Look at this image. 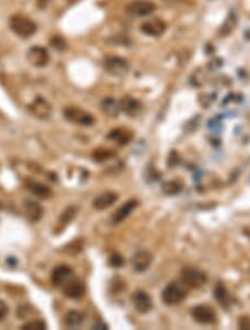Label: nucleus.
I'll list each match as a JSON object with an SVG mask.
<instances>
[{"mask_svg": "<svg viewBox=\"0 0 250 330\" xmlns=\"http://www.w3.org/2000/svg\"><path fill=\"white\" fill-rule=\"evenodd\" d=\"M11 30L21 38H29L37 30V25L30 18L23 15H15L9 21Z\"/></svg>", "mask_w": 250, "mask_h": 330, "instance_id": "f257e3e1", "label": "nucleus"}, {"mask_svg": "<svg viewBox=\"0 0 250 330\" xmlns=\"http://www.w3.org/2000/svg\"><path fill=\"white\" fill-rule=\"evenodd\" d=\"M64 116L70 123L82 125V126H91L95 123V118L92 117V115L75 106L66 107L64 109Z\"/></svg>", "mask_w": 250, "mask_h": 330, "instance_id": "f03ea898", "label": "nucleus"}, {"mask_svg": "<svg viewBox=\"0 0 250 330\" xmlns=\"http://www.w3.org/2000/svg\"><path fill=\"white\" fill-rule=\"evenodd\" d=\"M181 281L183 285L190 288H199L207 282V276L198 268L186 267L181 271Z\"/></svg>", "mask_w": 250, "mask_h": 330, "instance_id": "7ed1b4c3", "label": "nucleus"}, {"mask_svg": "<svg viewBox=\"0 0 250 330\" xmlns=\"http://www.w3.org/2000/svg\"><path fill=\"white\" fill-rule=\"evenodd\" d=\"M186 292L182 289L180 285L176 282L169 283L168 286L165 287L162 292V299L168 306H174L180 304L185 299Z\"/></svg>", "mask_w": 250, "mask_h": 330, "instance_id": "20e7f679", "label": "nucleus"}, {"mask_svg": "<svg viewBox=\"0 0 250 330\" xmlns=\"http://www.w3.org/2000/svg\"><path fill=\"white\" fill-rule=\"evenodd\" d=\"M106 71L114 76H124L129 70V64L126 59L117 56H109L103 60Z\"/></svg>", "mask_w": 250, "mask_h": 330, "instance_id": "39448f33", "label": "nucleus"}, {"mask_svg": "<svg viewBox=\"0 0 250 330\" xmlns=\"http://www.w3.org/2000/svg\"><path fill=\"white\" fill-rule=\"evenodd\" d=\"M27 59L32 66L41 68L48 65L50 60V56L48 50H47L45 47H41V46H34V47H31L29 50H28Z\"/></svg>", "mask_w": 250, "mask_h": 330, "instance_id": "423d86ee", "label": "nucleus"}, {"mask_svg": "<svg viewBox=\"0 0 250 330\" xmlns=\"http://www.w3.org/2000/svg\"><path fill=\"white\" fill-rule=\"evenodd\" d=\"M156 9V4L149 0H136V1L127 4L126 11L131 16L144 17L153 13Z\"/></svg>", "mask_w": 250, "mask_h": 330, "instance_id": "0eeeda50", "label": "nucleus"}, {"mask_svg": "<svg viewBox=\"0 0 250 330\" xmlns=\"http://www.w3.org/2000/svg\"><path fill=\"white\" fill-rule=\"evenodd\" d=\"M191 316L197 323L201 325H212L216 323L217 319L214 309H211L210 307L205 305L196 306L195 308H192Z\"/></svg>", "mask_w": 250, "mask_h": 330, "instance_id": "6e6552de", "label": "nucleus"}, {"mask_svg": "<svg viewBox=\"0 0 250 330\" xmlns=\"http://www.w3.org/2000/svg\"><path fill=\"white\" fill-rule=\"evenodd\" d=\"M29 111L36 118L45 120L50 117L51 106L49 102L42 98V97H37L29 105Z\"/></svg>", "mask_w": 250, "mask_h": 330, "instance_id": "1a4fd4ad", "label": "nucleus"}, {"mask_svg": "<svg viewBox=\"0 0 250 330\" xmlns=\"http://www.w3.org/2000/svg\"><path fill=\"white\" fill-rule=\"evenodd\" d=\"M131 301L135 309L140 314H147L148 311L152 310L153 308V300L150 298V296L143 290L136 291L135 294L131 296Z\"/></svg>", "mask_w": 250, "mask_h": 330, "instance_id": "9d476101", "label": "nucleus"}, {"mask_svg": "<svg viewBox=\"0 0 250 330\" xmlns=\"http://www.w3.org/2000/svg\"><path fill=\"white\" fill-rule=\"evenodd\" d=\"M63 292L66 297L70 299H79L86 292V287H84L83 281L72 278L63 286Z\"/></svg>", "mask_w": 250, "mask_h": 330, "instance_id": "9b49d317", "label": "nucleus"}, {"mask_svg": "<svg viewBox=\"0 0 250 330\" xmlns=\"http://www.w3.org/2000/svg\"><path fill=\"white\" fill-rule=\"evenodd\" d=\"M153 262V255L147 250H140L136 253L131 258V264L137 272H143L147 270Z\"/></svg>", "mask_w": 250, "mask_h": 330, "instance_id": "f8f14e48", "label": "nucleus"}, {"mask_svg": "<svg viewBox=\"0 0 250 330\" xmlns=\"http://www.w3.org/2000/svg\"><path fill=\"white\" fill-rule=\"evenodd\" d=\"M73 269L66 264L56 267L51 272V281L56 287H63L66 282L73 278Z\"/></svg>", "mask_w": 250, "mask_h": 330, "instance_id": "ddd939ff", "label": "nucleus"}, {"mask_svg": "<svg viewBox=\"0 0 250 330\" xmlns=\"http://www.w3.org/2000/svg\"><path fill=\"white\" fill-rule=\"evenodd\" d=\"M140 29L147 36L159 37L164 34L165 30H166V24H165L162 19L154 18V19H150L144 22V24L141 25Z\"/></svg>", "mask_w": 250, "mask_h": 330, "instance_id": "4468645a", "label": "nucleus"}, {"mask_svg": "<svg viewBox=\"0 0 250 330\" xmlns=\"http://www.w3.org/2000/svg\"><path fill=\"white\" fill-rule=\"evenodd\" d=\"M138 206V201L137 200H129L126 203L122 204L121 207H119L117 210L114 212V215L111 217V221L114 225L120 224V222L124 221L130 216V213L133 212L135 209Z\"/></svg>", "mask_w": 250, "mask_h": 330, "instance_id": "2eb2a0df", "label": "nucleus"}, {"mask_svg": "<svg viewBox=\"0 0 250 330\" xmlns=\"http://www.w3.org/2000/svg\"><path fill=\"white\" fill-rule=\"evenodd\" d=\"M118 200V195L112 192L102 193L93 199L92 206L97 210H105V209L111 207Z\"/></svg>", "mask_w": 250, "mask_h": 330, "instance_id": "dca6fc26", "label": "nucleus"}, {"mask_svg": "<svg viewBox=\"0 0 250 330\" xmlns=\"http://www.w3.org/2000/svg\"><path fill=\"white\" fill-rule=\"evenodd\" d=\"M119 107L120 110L130 116V117H133V116H136L139 113L141 105L138 100L133 98V97H124L119 102Z\"/></svg>", "mask_w": 250, "mask_h": 330, "instance_id": "f3484780", "label": "nucleus"}, {"mask_svg": "<svg viewBox=\"0 0 250 330\" xmlns=\"http://www.w3.org/2000/svg\"><path fill=\"white\" fill-rule=\"evenodd\" d=\"M25 212L28 219L32 222H37L42 217L44 209L40 206V203L34 200L25 201Z\"/></svg>", "mask_w": 250, "mask_h": 330, "instance_id": "a211bd4d", "label": "nucleus"}, {"mask_svg": "<svg viewBox=\"0 0 250 330\" xmlns=\"http://www.w3.org/2000/svg\"><path fill=\"white\" fill-rule=\"evenodd\" d=\"M84 316L78 310H70L66 314L64 323L68 328H77L83 323Z\"/></svg>", "mask_w": 250, "mask_h": 330, "instance_id": "6ab92c4d", "label": "nucleus"}, {"mask_svg": "<svg viewBox=\"0 0 250 330\" xmlns=\"http://www.w3.org/2000/svg\"><path fill=\"white\" fill-rule=\"evenodd\" d=\"M108 138L111 139V140L116 141L118 145L125 146L131 140L133 136H131V133L126 129H115L109 133Z\"/></svg>", "mask_w": 250, "mask_h": 330, "instance_id": "aec40b11", "label": "nucleus"}, {"mask_svg": "<svg viewBox=\"0 0 250 330\" xmlns=\"http://www.w3.org/2000/svg\"><path fill=\"white\" fill-rule=\"evenodd\" d=\"M28 188H29L32 194L36 195V196L39 198L46 199L51 196V189L48 187V186L38 183V181H32V183H29L28 184Z\"/></svg>", "mask_w": 250, "mask_h": 330, "instance_id": "412c9836", "label": "nucleus"}, {"mask_svg": "<svg viewBox=\"0 0 250 330\" xmlns=\"http://www.w3.org/2000/svg\"><path fill=\"white\" fill-rule=\"evenodd\" d=\"M101 109L103 110V113L110 116V117H117L120 111L119 102L116 101L114 98H111V97L105 98L101 102Z\"/></svg>", "mask_w": 250, "mask_h": 330, "instance_id": "4be33fe9", "label": "nucleus"}, {"mask_svg": "<svg viewBox=\"0 0 250 330\" xmlns=\"http://www.w3.org/2000/svg\"><path fill=\"white\" fill-rule=\"evenodd\" d=\"M214 292L216 299L218 300V303L223 307H225V308H228L230 305V295L228 290L226 289V287L224 285H221V283H218V285L216 286Z\"/></svg>", "mask_w": 250, "mask_h": 330, "instance_id": "5701e85b", "label": "nucleus"}, {"mask_svg": "<svg viewBox=\"0 0 250 330\" xmlns=\"http://www.w3.org/2000/svg\"><path fill=\"white\" fill-rule=\"evenodd\" d=\"M76 213H77V209L75 208V207L67 208L63 213H61L59 222H60V224L67 225L68 222H70V221H72L74 219L75 216H76Z\"/></svg>", "mask_w": 250, "mask_h": 330, "instance_id": "b1692460", "label": "nucleus"}, {"mask_svg": "<svg viewBox=\"0 0 250 330\" xmlns=\"http://www.w3.org/2000/svg\"><path fill=\"white\" fill-rule=\"evenodd\" d=\"M47 328V325L45 322L42 320H32V322L26 323L25 325H22L21 329L25 330H45Z\"/></svg>", "mask_w": 250, "mask_h": 330, "instance_id": "393cba45", "label": "nucleus"}, {"mask_svg": "<svg viewBox=\"0 0 250 330\" xmlns=\"http://www.w3.org/2000/svg\"><path fill=\"white\" fill-rule=\"evenodd\" d=\"M50 45L51 47L57 49L59 51H63L67 47V43H66V40L63 38V37L60 36H54L53 38L50 39Z\"/></svg>", "mask_w": 250, "mask_h": 330, "instance_id": "a878e982", "label": "nucleus"}, {"mask_svg": "<svg viewBox=\"0 0 250 330\" xmlns=\"http://www.w3.org/2000/svg\"><path fill=\"white\" fill-rule=\"evenodd\" d=\"M114 155L110 150H106V149H99L93 152V159L96 161H105L107 159Z\"/></svg>", "mask_w": 250, "mask_h": 330, "instance_id": "bb28decb", "label": "nucleus"}, {"mask_svg": "<svg viewBox=\"0 0 250 330\" xmlns=\"http://www.w3.org/2000/svg\"><path fill=\"white\" fill-rule=\"evenodd\" d=\"M236 26V18L234 16L229 17L227 20H226L225 24L223 25V28H221V31L224 32V34H229L230 31L234 30V28Z\"/></svg>", "mask_w": 250, "mask_h": 330, "instance_id": "cd10ccee", "label": "nucleus"}, {"mask_svg": "<svg viewBox=\"0 0 250 330\" xmlns=\"http://www.w3.org/2000/svg\"><path fill=\"white\" fill-rule=\"evenodd\" d=\"M109 264H111L112 267H115V268H120L122 264H124V259H122V257L120 255H118V254H114L110 257V260H109Z\"/></svg>", "mask_w": 250, "mask_h": 330, "instance_id": "c85d7f7f", "label": "nucleus"}, {"mask_svg": "<svg viewBox=\"0 0 250 330\" xmlns=\"http://www.w3.org/2000/svg\"><path fill=\"white\" fill-rule=\"evenodd\" d=\"M239 328L247 330L250 329V318L248 317H242L239 319Z\"/></svg>", "mask_w": 250, "mask_h": 330, "instance_id": "c756f323", "label": "nucleus"}, {"mask_svg": "<svg viewBox=\"0 0 250 330\" xmlns=\"http://www.w3.org/2000/svg\"><path fill=\"white\" fill-rule=\"evenodd\" d=\"M8 314V306L2 300H0V322L6 317Z\"/></svg>", "mask_w": 250, "mask_h": 330, "instance_id": "7c9ffc66", "label": "nucleus"}, {"mask_svg": "<svg viewBox=\"0 0 250 330\" xmlns=\"http://www.w3.org/2000/svg\"><path fill=\"white\" fill-rule=\"evenodd\" d=\"M163 1L168 7H176L178 4H180L183 0H163Z\"/></svg>", "mask_w": 250, "mask_h": 330, "instance_id": "2f4dec72", "label": "nucleus"}, {"mask_svg": "<svg viewBox=\"0 0 250 330\" xmlns=\"http://www.w3.org/2000/svg\"><path fill=\"white\" fill-rule=\"evenodd\" d=\"M49 0H37V6H38L40 9H44L47 7Z\"/></svg>", "mask_w": 250, "mask_h": 330, "instance_id": "473e14b6", "label": "nucleus"}, {"mask_svg": "<svg viewBox=\"0 0 250 330\" xmlns=\"http://www.w3.org/2000/svg\"><path fill=\"white\" fill-rule=\"evenodd\" d=\"M92 328H93V329H107L108 327L106 326L105 324H102V323H97V324L95 325V326H93Z\"/></svg>", "mask_w": 250, "mask_h": 330, "instance_id": "72a5a7b5", "label": "nucleus"}, {"mask_svg": "<svg viewBox=\"0 0 250 330\" xmlns=\"http://www.w3.org/2000/svg\"><path fill=\"white\" fill-rule=\"evenodd\" d=\"M0 208H1V203H0Z\"/></svg>", "mask_w": 250, "mask_h": 330, "instance_id": "f704fd0d", "label": "nucleus"}]
</instances>
